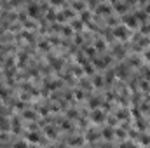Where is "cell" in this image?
<instances>
[{
    "label": "cell",
    "instance_id": "obj_24",
    "mask_svg": "<svg viewBox=\"0 0 150 148\" xmlns=\"http://www.w3.org/2000/svg\"><path fill=\"white\" fill-rule=\"evenodd\" d=\"M131 113L129 111H126V110H119L117 113H115V117H117V120H124V118H127Z\"/></svg>",
    "mask_w": 150,
    "mask_h": 148
},
{
    "label": "cell",
    "instance_id": "obj_29",
    "mask_svg": "<svg viewBox=\"0 0 150 148\" xmlns=\"http://www.w3.org/2000/svg\"><path fill=\"white\" fill-rule=\"evenodd\" d=\"M136 127H138L140 131H145V129H147V124L143 122V118H142V117H140V118H136Z\"/></svg>",
    "mask_w": 150,
    "mask_h": 148
},
{
    "label": "cell",
    "instance_id": "obj_23",
    "mask_svg": "<svg viewBox=\"0 0 150 148\" xmlns=\"http://www.w3.org/2000/svg\"><path fill=\"white\" fill-rule=\"evenodd\" d=\"M101 103H103V101H101L100 98H91V99H89V106H91L93 110L98 108V106H101Z\"/></svg>",
    "mask_w": 150,
    "mask_h": 148
},
{
    "label": "cell",
    "instance_id": "obj_42",
    "mask_svg": "<svg viewBox=\"0 0 150 148\" xmlns=\"http://www.w3.org/2000/svg\"><path fill=\"white\" fill-rule=\"evenodd\" d=\"M49 2H51L52 5H63V4H65V0H49Z\"/></svg>",
    "mask_w": 150,
    "mask_h": 148
},
{
    "label": "cell",
    "instance_id": "obj_41",
    "mask_svg": "<svg viewBox=\"0 0 150 148\" xmlns=\"http://www.w3.org/2000/svg\"><path fill=\"white\" fill-rule=\"evenodd\" d=\"M108 25H110V26H113V28L117 26V19H113V18H112V14L108 16Z\"/></svg>",
    "mask_w": 150,
    "mask_h": 148
},
{
    "label": "cell",
    "instance_id": "obj_17",
    "mask_svg": "<svg viewBox=\"0 0 150 148\" xmlns=\"http://www.w3.org/2000/svg\"><path fill=\"white\" fill-rule=\"evenodd\" d=\"M94 49H96L98 52H105V51H107V42L101 40V38H98V40L94 42Z\"/></svg>",
    "mask_w": 150,
    "mask_h": 148
},
{
    "label": "cell",
    "instance_id": "obj_32",
    "mask_svg": "<svg viewBox=\"0 0 150 148\" xmlns=\"http://www.w3.org/2000/svg\"><path fill=\"white\" fill-rule=\"evenodd\" d=\"M72 73L77 75V77H82L84 75V70H82V66H74L72 68Z\"/></svg>",
    "mask_w": 150,
    "mask_h": 148
},
{
    "label": "cell",
    "instance_id": "obj_36",
    "mask_svg": "<svg viewBox=\"0 0 150 148\" xmlns=\"http://www.w3.org/2000/svg\"><path fill=\"white\" fill-rule=\"evenodd\" d=\"M113 134H115L117 138H120V140H122V138L126 136V132H124V129H122V127H119V129H115V131H113Z\"/></svg>",
    "mask_w": 150,
    "mask_h": 148
},
{
    "label": "cell",
    "instance_id": "obj_49",
    "mask_svg": "<svg viewBox=\"0 0 150 148\" xmlns=\"http://www.w3.org/2000/svg\"><path fill=\"white\" fill-rule=\"evenodd\" d=\"M149 26H150V25H149Z\"/></svg>",
    "mask_w": 150,
    "mask_h": 148
},
{
    "label": "cell",
    "instance_id": "obj_14",
    "mask_svg": "<svg viewBox=\"0 0 150 148\" xmlns=\"http://www.w3.org/2000/svg\"><path fill=\"white\" fill-rule=\"evenodd\" d=\"M26 140H28L30 143H40V132H37V131L28 132V134H26Z\"/></svg>",
    "mask_w": 150,
    "mask_h": 148
},
{
    "label": "cell",
    "instance_id": "obj_15",
    "mask_svg": "<svg viewBox=\"0 0 150 148\" xmlns=\"http://www.w3.org/2000/svg\"><path fill=\"white\" fill-rule=\"evenodd\" d=\"M70 26L74 28V32H82L84 23H82V19L79 18V19H72V21H70Z\"/></svg>",
    "mask_w": 150,
    "mask_h": 148
},
{
    "label": "cell",
    "instance_id": "obj_2",
    "mask_svg": "<svg viewBox=\"0 0 150 148\" xmlns=\"http://www.w3.org/2000/svg\"><path fill=\"white\" fill-rule=\"evenodd\" d=\"M26 14H28V18H33V19L40 18V14H42L40 4H37V2H28V5H26Z\"/></svg>",
    "mask_w": 150,
    "mask_h": 148
},
{
    "label": "cell",
    "instance_id": "obj_37",
    "mask_svg": "<svg viewBox=\"0 0 150 148\" xmlns=\"http://www.w3.org/2000/svg\"><path fill=\"white\" fill-rule=\"evenodd\" d=\"M74 40H75V44H77V45H84V37H82V35H80V33H77V35H74Z\"/></svg>",
    "mask_w": 150,
    "mask_h": 148
},
{
    "label": "cell",
    "instance_id": "obj_48",
    "mask_svg": "<svg viewBox=\"0 0 150 148\" xmlns=\"http://www.w3.org/2000/svg\"><path fill=\"white\" fill-rule=\"evenodd\" d=\"M149 84H150V80H149Z\"/></svg>",
    "mask_w": 150,
    "mask_h": 148
},
{
    "label": "cell",
    "instance_id": "obj_9",
    "mask_svg": "<svg viewBox=\"0 0 150 148\" xmlns=\"http://www.w3.org/2000/svg\"><path fill=\"white\" fill-rule=\"evenodd\" d=\"M0 131H11V120L7 115H0Z\"/></svg>",
    "mask_w": 150,
    "mask_h": 148
},
{
    "label": "cell",
    "instance_id": "obj_44",
    "mask_svg": "<svg viewBox=\"0 0 150 148\" xmlns=\"http://www.w3.org/2000/svg\"><path fill=\"white\" fill-rule=\"evenodd\" d=\"M143 56H145V61H149V63H150V49L145 51V54H143Z\"/></svg>",
    "mask_w": 150,
    "mask_h": 148
},
{
    "label": "cell",
    "instance_id": "obj_43",
    "mask_svg": "<svg viewBox=\"0 0 150 148\" xmlns=\"http://www.w3.org/2000/svg\"><path fill=\"white\" fill-rule=\"evenodd\" d=\"M133 115H134L136 118H140V117H142V113H140V110H138V108H133Z\"/></svg>",
    "mask_w": 150,
    "mask_h": 148
},
{
    "label": "cell",
    "instance_id": "obj_8",
    "mask_svg": "<svg viewBox=\"0 0 150 148\" xmlns=\"http://www.w3.org/2000/svg\"><path fill=\"white\" fill-rule=\"evenodd\" d=\"M11 131H12L14 134H18V132L21 131V118H19V117H14V118L11 120Z\"/></svg>",
    "mask_w": 150,
    "mask_h": 148
},
{
    "label": "cell",
    "instance_id": "obj_25",
    "mask_svg": "<svg viewBox=\"0 0 150 148\" xmlns=\"http://www.w3.org/2000/svg\"><path fill=\"white\" fill-rule=\"evenodd\" d=\"M61 32H63V35H65V37H72V35H74V28H72L70 25L63 26V28H61Z\"/></svg>",
    "mask_w": 150,
    "mask_h": 148
},
{
    "label": "cell",
    "instance_id": "obj_1",
    "mask_svg": "<svg viewBox=\"0 0 150 148\" xmlns=\"http://www.w3.org/2000/svg\"><path fill=\"white\" fill-rule=\"evenodd\" d=\"M112 32H113V37H117L119 40H127L129 35H131V32H129V28L126 25H117Z\"/></svg>",
    "mask_w": 150,
    "mask_h": 148
},
{
    "label": "cell",
    "instance_id": "obj_12",
    "mask_svg": "<svg viewBox=\"0 0 150 148\" xmlns=\"http://www.w3.org/2000/svg\"><path fill=\"white\" fill-rule=\"evenodd\" d=\"M112 56H113V58H124V56H126V52H124L122 45H119V44H115V45H113Z\"/></svg>",
    "mask_w": 150,
    "mask_h": 148
},
{
    "label": "cell",
    "instance_id": "obj_31",
    "mask_svg": "<svg viewBox=\"0 0 150 148\" xmlns=\"http://www.w3.org/2000/svg\"><path fill=\"white\" fill-rule=\"evenodd\" d=\"M84 92H86V91H84V89H77V91H75V99H84V98H86V94H84Z\"/></svg>",
    "mask_w": 150,
    "mask_h": 148
},
{
    "label": "cell",
    "instance_id": "obj_22",
    "mask_svg": "<svg viewBox=\"0 0 150 148\" xmlns=\"http://www.w3.org/2000/svg\"><path fill=\"white\" fill-rule=\"evenodd\" d=\"M38 49L40 51H51V42L49 40H40L38 42Z\"/></svg>",
    "mask_w": 150,
    "mask_h": 148
},
{
    "label": "cell",
    "instance_id": "obj_3",
    "mask_svg": "<svg viewBox=\"0 0 150 148\" xmlns=\"http://www.w3.org/2000/svg\"><path fill=\"white\" fill-rule=\"evenodd\" d=\"M122 23L129 28V30H136L138 28V19L134 14H122Z\"/></svg>",
    "mask_w": 150,
    "mask_h": 148
},
{
    "label": "cell",
    "instance_id": "obj_30",
    "mask_svg": "<svg viewBox=\"0 0 150 148\" xmlns=\"http://www.w3.org/2000/svg\"><path fill=\"white\" fill-rule=\"evenodd\" d=\"M98 136H100V134H98L96 131H93V129H91V131H87V140H89V141H94Z\"/></svg>",
    "mask_w": 150,
    "mask_h": 148
},
{
    "label": "cell",
    "instance_id": "obj_35",
    "mask_svg": "<svg viewBox=\"0 0 150 148\" xmlns=\"http://www.w3.org/2000/svg\"><path fill=\"white\" fill-rule=\"evenodd\" d=\"M45 134H47L49 138H54V136H56V129H54V127H45Z\"/></svg>",
    "mask_w": 150,
    "mask_h": 148
},
{
    "label": "cell",
    "instance_id": "obj_18",
    "mask_svg": "<svg viewBox=\"0 0 150 148\" xmlns=\"http://www.w3.org/2000/svg\"><path fill=\"white\" fill-rule=\"evenodd\" d=\"M101 136H103L105 140H108V141H110V140L113 138V129L110 127V125H108V127H105V129L101 131Z\"/></svg>",
    "mask_w": 150,
    "mask_h": 148
},
{
    "label": "cell",
    "instance_id": "obj_38",
    "mask_svg": "<svg viewBox=\"0 0 150 148\" xmlns=\"http://www.w3.org/2000/svg\"><path fill=\"white\" fill-rule=\"evenodd\" d=\"M67 117H68V118H77V117H79V113H77V110L72 108V110H67Z\"/></svg>",
    "mask_w": 150,
    "mask_h": 148
},
{
    "label": "cell",
    "instance_id": "obj_10",
    "mask_svg": "<svg viewBox=\"0 0 150 148\" xmlns=\"http://www.w3.org/2000/svg\"><path fill=\"white\" fill-rule=\"evenodd\" d=\"M49 63L52 65V70H59V68H63V59H59V58L49 56Z\"/></svg>",
    "mask_w": 150,
    "mask_h": 148
},
{
    "label": "cell",
    "instance_id": "obj_40",
    "mask_svg": "<svg viewBox=\"0 0 150 148\" xmlns=\"http://www.w3.org/2000/svg\"><path fill=\"white\" fill-rule=\"evenodd\" d=\"M68 143H70V145H82L84 140H82V138H75V140H70Z\"/></svg>",
    "mask_w": 150,
    "mask_h": 148
},
{
    "label": "cell",
    "instance_id": "obj_39",
    "mask_svg": "<svg viewBox=\"0 0 150 148\" xmlns=\"http://www.w3.org/2000/svg\"><path fill=\"white\" fill-rule=\"evenodd\" d=\"M140 145H150V136H140Z\"/></svg>",
    "mask_w": 150,
    "mask_h": 148
},
{
    "label": "cell",
    "instance_id": "obj_45",
    "mask_svg": "<svg viewBox=\"0 0 150 148\" xmlns=\"http://www.w3.org/2000/svg\"><path fill=\"white\" fill-rule=\"evenodd\" d=\"M136 2H138V0H126V4H127V5H129V4H136Z\"/></svg>",
    "mask_w": 150,
    "mask_h": 148
},
{
    "label": "cell",
    "instance_id": "obj_20",
    "mask_svg": "<svg viewBox=\"0 0 150 148\" xmlns=\"http://www.w3.org/2000/svg\"><path fill=\"white\" fill-rule=\"evenodd\" d=\"M56 16H58V14L54 12V9H51V7H49V9L45 11V18H47L51 23H54V21H56Z\"/></svg>",
    "mask_w": 150,
    "mask_h": 148
},
{
    "label": "cell",
    "instance_id": "obj_11",
    "mask_svg": "<svg viewBox=\"0 0 150 148\" xmlns=\"http://www.w3.org/2000/svg\"><path fill=\"white\" fill-rule=\"evenodd\" d=\"M113 9H115L117 14H126L127 4H126V2H115V4H113Z\"/></svg>",
    "mask_w": 150,
    "mask_h": 148
},
{
    "label": "cell",
    "instance_id": "obj_4",
    "mask_svg": "<svg viewBox=\"0 0 150 148\" xmlns=\"http://www.w3.org/2000/svg\"><path fill=\"white\" fill-rule=\"evenodd\" d=\"M91 120L94 124H103L107 120V113L103 110H100V108H94V110L91 111Z\"/></svg>",
    "mask_w": 150,
    "mask_h": 148
},
{
    "label": "cell",
    "instance_id": "obj_19",
    "mask_svg": "<svg viewBox=\"0 0 150 148\" xmlns=\"http://www.w3.org/2000/svg\"><path fill=\"white\" fill-rule=\"evenodd\" d=\"M72 9H74V11H77V12H82V11L86 9V4H84V2H80V0H74Z\"/></svg>",
    "mask_w": 150,
    "mask_h": 148
},
{
    "label": "cell",
    "instance_id": "obj_33",
    "mask_svg": "<svg viewBox=\"0 0 150 148\" xmlns=\"http://www.w3.org/2000/svg\"><path fill=\"white\" fill-rule=\"evenodd\" d=\"M79 84H80V87H82V89H87V87H91V82H87L84 77H80V82H79Z\"/></svg>",
    "mask_w": 150,
    "mask_h": 148
},
{
    "label": "cell",
    "instance_id": "obj_13",
    "mask_svg": "<svg viewBox=\"0 0 150 148\" xmlns=\"http://www.w3.org/2000/svg\"><path fill=\"white\" fill-rule=\"evenodd\" d=\"M96 52H98V51L94 49V45H89V47H87V45H84V54H86L89 59L96 58Z\"/></svg>",
    "mask_w": 150,
    "mask_h": 148
},
{
    "label": "cell",
    "instance_id": "obj_21",
    "mask_svg": "<svg viewBox=\"0 0 150 148\" xmlns=\"http://www.w3.org/2000/svg\"><path fill=\"white\" fill-rule=\"evenodd\" d=\"M80 19H82V23H84V25H87V23L91 21V12L84 9V11L80 12Z\"/></svg>",
    "mask_w": 150,
    "mask_h": 148
},
{
    "label": "cell",
    "instance_id": "obj_7",
    "mask_svg": "<svg viewBox=\"0 0 150 148\" xmlns=\"http://www.w3.org/2000/svg\"><path fill=\"white\" fill-rule=\"evenodd\" d=\"M91 84H93V87L101 89V87L105 85V77H101V75H94V77H93V80H91Z\"/></svg>",
    "mask_w": 150,
    "mask_h": 148
},
{
    "label": "cell",
    "instance_id": "obj_47",
    "mask_svg": "<svg viewBox=\"0 0 150 148\" xmlns=\"http://www.w3.org/2000/svg\"><path fill=\"white\" fill-rule=\"evenodd\" d=\"M145 2H147V0H140V4H145Z\"/></svg>",
    "mask_w": 150,
    "mask_h": 148
},
{
    "label": "cell",
    "instance_id": "obj_5",
    "mask_svg": "<svg viewBox=\"0 0 150 148\" xmlns=\"http://www.w3.org/2000/svg\"><path fill=\"white\" fill-rule=\"evenodd\" d=\"M112 12L113 11H112V5H110V4H101V2H100V4L96 5V14H100V16H107V18H108Z\"/></svg>",
    "mask_w": 150,
    "mask_h": 148
},
{
    "label": "cell",
    "instance_id": "obj_6",
    "mask_svg": "<svg viewBox=\"0 0 150 148\" xmlns=\"http://www.w3.org/2000/svg\"><path fill=\"white\" fill-rule=\"evenodd\" d=\"M134 16L138 19V23H142V25H145L149 21V12L147 11H134Z\"/></svg>",
    "mask_w": 150,
    "mask_h": 148
},
{
    "label": "cell",
    "instance_id": "obj_28",
    "mask_svg": "<svg viewBox=\"0 0 150 148\" xmlns=\"http://www.w3.org/2000/svg\"><path fill=\"white\" fill-rule=\"evenodd\" d=\"M35 117H37V113H35V111L26 110V108L23 110V118H35Z\"/></svg>",
    "mask_w": 150,
    "mask_h": 148
},
{
    "label": "cell",
    "instance_id": "obj_46",
    "mask_svg": "<svg viewBox=\"0 0 150 148\" xmlns=\"http://www.w3.org/2000/svg\"><path fill=\"white\" fill-rule=\"evenodd\" d=\"M145 9H147V12H149V14H150V4H149V5H147V7H145Z\"/></svg>",
    "mask_w": 150,
    "mask_h": 148
},
{
    "label": "cell",
    "instance_id": "obj_27",
    "mask_svg": "<svg viewBox=\"0 0 150 148\" xmlns=\"http://www.w3.org/2000/svg\"><path fill=\"white\" fill-rule=\"evenodd\" d=\"M14 108L16 110H25L26 108V103H25V99H19V101H14Z\"/></svg>",
    "mask_w": 150,
    "mask_h": 148
},
{
    "label": "cell",
    "instance_id": "obj_34",
    "mask_svg": "<svg viewBox=\"0 0 150 148\" xmlns=\"http://www.w3.org/2000/svg\"><path fill=\"white\" fill-rule=\"evenodd\" d=\"M61 129L70 131V129H72V122H70V120H63V122H61Z\"/></svg>",
    "mask_w": 150,
    "mask_h": 148
},
{
    "label": "cell",
    "instance_id": "obj_26",
    "mask_svg": "<svg viewBox=\"0 0 150 148\" xmlns=\"http://www.w3.org/2000/svg\"><path fill=\"white\" fill-rule=\"evenodd\" d=\"M23 26H25L26 30H32V28L35 30V28H37V23H35V21H32V19H26V21L23 23Z\"/></svg>",
    "mask_w": 150,
    "mask_h": 148
},
{
    "label": "cell",
    "instance_id": "obj_16",
    "mask_svg": "<svg viewBox=\"0 0 150 148\" xmlns=\"http://www.w3.org/2000/svg\"><path fill=\"white\" fill-rule=\"evenodd\" d=\"M80 66H82V70H84V73H86V75H93V73H94V68L91 66V59L84 61V63H82Z\"/></svg>",
    "mask_w": 150,
    "mask_h": 148
}]
</instances>
